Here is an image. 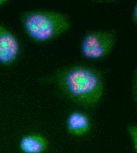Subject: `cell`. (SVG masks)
Returning <instances> with one entry per match:
<instances>
[{
	"label": "cell",
	"instance_id": "obj_1",
	"mask_svg": "<svg viewBox=\"0 0 137 153\" xmlns=\"http://www.w3.org/2000/svg\"><path fill=\"white\" fill-rule=\"evenodd\" d=\"M41 81L55 84L67 98L85 107L97 104L104 91L101 72L83 65H74L60 70Z\"/></svg>",
	"mask_w": 137,
	"mask_h": 153
},
{
	"label": "cell",
	"instance_id": "obj_2",
	"mask_svg": "<svg viewBox=\"0 0 137 153\" xmlns=\"http://www.w3.org/2000/svg\"><path fill=\"white\" fill-rule=\"evenodd\" d=\"M22 28L27 37L37 43H44L68 32L72 27L69 17L61 12L33 10L21 13Z\"/></svg>",
	"mask_w": 137,
	"mask_h": 153
},
{
	"label": "cell",
	"instance_id": "obj_3",
	"mask_svg": "<svg viewBox=\"0 0 137 153\" xmlns=\"http://www.w3.org/2000/svg\"><path fill=\"white\" fill-rule=\"evenodd\" d=\"M116 42L117 35L114 31H91L82 38L80 50L83 57L99 60L107 57L112 52Z\"/></svg>",
	"mask_w": 137,
	"mask_h": 153
},
{
	"label": "cell",
	"instance_id": "obj_4",
	"mask_svg": "<svg viewBox=\"0 0 137 153\" xmlns=\"http://www.w3.org/2000/svg\"><path fill=\"white\" fill-rule=\"evenodd\" d=\"M20 51L19 39L0 24V64L6 67L13 65L19 57Z\"/></svg>",
	"mask_w": 137,
	"mask_h": 153
},
{
	"label": "cell",
	"instance_id": "obj_5",
	"mask_svg": "<svg viewBox=\"0 0 137 153\" xmlns=\"http://www.w3.org/2000/svg\"><path fill=\"white\" fill-rule=\"evenodd\" d=\"M91 128V122L88 115L74 111L69 115L66 120V129L74 136H83L88 134Z\"/></svg>",
	"mask_w": 137,
	"mask_h": 153
},
{
	"label": "cell",
	"instance_id": "obj_6",
	"mask_svg": "<svg viewBox=\"0 0 137 153\" xmlns=\"http://www.w3.org/2000/svg\"><path fill=\"white\" fill-rule=\"evenodd\" d=\"M48 148V141L41 134L31 133L24 135L19 142L22 153H44Z\"/></svg>",
	"mask_w": 137,
	"mask_h": 153
},
{
	"label": "cell",
	"instance_id": "obj_7",
	"mask_svg": "<svg viewBox=\"0 0 137 153\" xmlns=\"http://www.w3.org/2000/svg\"><path fill=\"white\" fill-rule=\"evenodd\" d=\"M128 133L130 134V135L131 138V139L133 140L134 144H137V127L133 125H131L128 127Z\"/></svg>",
	"mask_w": 137,
	"mask_h": 153
},
{
	"label": "cell",
	"instance_id": "obj_8",
	"mask_svg": "<svg viewBox=\"0 0 137 153\" xmlns=\"http://www.w3.org/2000/svg\"><path fill=\"white\" fill-rule=\"evenodd\" d=\"M131 19L133 20V22L134 24H137V5L134 7V10L133 11V13H132V17H131Z\"/></svg>",
	"mask_w": 137,
	"mask_h": 153
},
{
	"label": "cell",
	"instance_id": "obj_9",
	"mask_svg": "<svg viewBox=\"0 0 137 153\" xmlns=\"http://www.w3.org/2000/svg\"><path fill=\"white\" fill-rule=\"evenodd\" d=\"M8 1L7 0H0V7L5 5L8 3Z\"/></svg>",
	"mask_w": 137,
	"mask_h": 153
}]
</instances>
